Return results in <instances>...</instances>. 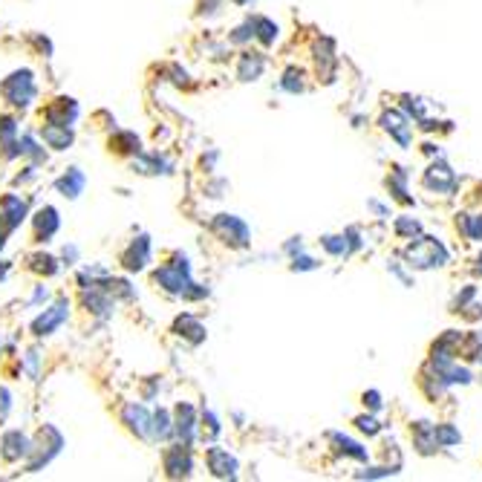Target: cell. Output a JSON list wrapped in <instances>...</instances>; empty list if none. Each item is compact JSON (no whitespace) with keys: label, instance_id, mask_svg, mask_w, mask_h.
Listing matches in <instances>:
<instances>
[{"label":"cell","instance_id":"obj_22","mask_svg":"<svg viewBox=\"0 0 482 482\" xmlns=\"http://www.w3.org/2000/svg\"><path fill=\"white\" fill-rule=\"evenodd\" d=\"M4 457L6 459H18V457H23L26 454V439L20 436V433H9L6 439H4Z\"/></svg>","mask_w":482,"mask_h":482},{"label":"cell","instance_id":"obj_27","mask_svg":"<svg viewBox=\"0 0 482 482\" xmlns=\"http://www.w3.org/2000/svg\"><path fill=\"white\" fill-rule=\"evenodd\" d=\"M55 128H58V125H55ZM55 128H47V130H44V139H47L52 147H67V144H70V130H67V125L61 128V133H58Z\"/></svg>","mask_w":482,"mask_h":482},{"label":"cell","instance_id":"obj_16","mask_svg":"<svg viewBox=\"0 0 482 482\" xmlns=\"http://www.w3.org/2000/svg\"><path fill=\"white\" fill-rule=\"evenodd\" d=\"M58 188H61L67 197H78V194H81V188H84V173H81L78 168L67 171V176H64V179H58Z\"/></svg>","mask_w":482,"mask_h":482},{"label":"cell","instance_id":"obj_25","mask_svg":"<svg viewBox=\"0 0 482 482\" xmlns=\"http://www.w3.org/2000/svg\"><path fill=\"white\" fill-rule=\"evenodd\" d=\"M55 228H58V217H55V211H52V208H44L41 214H38V237H41V234H44V237H49Z\"/></svg>","mask_w":482,"mask_h":482},{"label":"cell","instance_id":"obj_28","mask_svg":"<svg viewBox=\"0 0 482 482\" xmlns=\"http://www.w3.org/2000/svg\"><path fill=\"white\" fill-rule=\"evenodd\" d=\"M312 268H318V260L307 257L304 252H300L297 257H292V272H312Z\"/></svg>","mask_w":482,"mask_h":482},{"label":"cell","instance_id":"obj_3","mask_svg":"<svg viewBox=\"0 0 482 482\" xmlns=\"http://www.w3.org/2000/svg\"><path fill=\"white\" fill-rule=\"evenodd\" d=\"M381 128L390 133V139H396L402 147H410L413 142V125H410V116L402 110H390L381 116Z\"/></svg>","mask_w":482,"mask_h":482},{"label":"cell","instance_id":"obj_29","mask_svg":"<svg viewBox=\"0 0 482 482\" xmlns=\"http://www.w3.org/2000/svg\"><path fill=\"white\" fill-rule=\"evenodd\" d=\"M404 107H407V113H410L413 118H419V122L425 118V101H421V99H410V96H404Z\"/></svg>","mask_w":482,"mask_h":482},{"label":"cell","instance_id":"obj_5","mask_svg":"<svg viewBox=\"0 0 482 482\" xmlns=\"http://www.w3.org/2000/svg\"><path fill=\"white\" fill-rule=\"evenodd\" d=\"M205 462H208V468H211V474L214 476H237V459L228 454V450H223V447H208V454H205Z\"/></svg>","mask_w":482,"mask_h":482},{"label":"cell","instance_id":"obj_4","mask_svg":"<svg viewBox=\"0 0 482 482\" xmlns=\"http://www.w3.org/2000/svg\"><path fill=\"white\" fill-rule=\"evenodd\" d=\"M425 188L439 191V194H454V191H457V173L450 171L445 162L431 165V168L425 171Z\"/></svg>","mask_w":482,"mask_h":482},{"label":"cell","instance_id":"obj_7","mask_svg":"<svg viewBox=\"0 0 482 482\" xmlns=\"http://www.w3.org/2000/svg\"><path fill=\"white\" fill-rule=\"evenodd\" d=\"M165 468H168L171 476H188L191 474V454H188V447L185 445L183 447H171L165 454Z\"/></svg>","mask_w":482,"mask_h":482},{"label":"cell","instance_id":"obj_2","mask_svg":"<svg viewBox=\"0 0 482 482\" xmlns=\"http://www.w3.org/2000/svg\"><path fill=\"white\" fill-rule=\"evenodd\" d=\"M214 231L225 240V243H231L234 249L249 246V225L240 217H234V214H220L214 220Z\"/></svg>","mask_w":482,"mask_h":482},{"label":"cell","instance_id":"obj_11","mask_svg":"<svg viewBox=\"0 0 482 482\" xmlns=\"http://www.w3.org/2000/svg\"><path fill=\"white\" fill-rule=\"evenodd\" d=\"M387 188H390V194H393L399 202H404V205L413 202V197L407 194V173H404V168H396L393 173L387 176Z\"/></svg>","mask_w":482,"mask_h":482},{"label":"cell","instance_id":"obj_30","mask_svg":"<svg viewBox=\"0 0 482 482\" xmlns=\"http://www.w3.org/2000/svg\"><path fill=\"white\" fill-rule=\"evenodd\" d=\"M399 468L402 465H393V468H373V471H364V474H358V479H378V476H393V474H399Z\"/></svg>","mask_w":482,"mask_h":482},{"label":"cell","instance_id":"obj_12","mask_svg":"<svg viewBox=\"0 0 482 482\" xmlns=\"http://www.w3.org/2000/svg\"><path fill=\"white\" fill-rule=\"evenodd\" d=\"M249 23H252L254 38H257L260 44H266V47H268V44H275V41H278V23H275V20H268V18H260V15H257V18H252Z\"/></svg>","mask_w":482,"mask_h":482},{"label":"cell","instance_id":"obj_19","mask_svg":"<svg viewBox=\"0 0 482 482\" xmlns=\"http://www.w3.org/2000/svg\"><path fill=\"white\" fill-rule=\"evenodd\" d=\"M433 433H436V442H439V447H450V445H459L462 442V433L454 428V425H433Z\"/></svg>","mask_w":482,"mask_h":482},{"label":"cell","instance_id":"obj_6","mask_svg":"<svg viewBox=\"0 0 482 482\" xmlns=\"http://www.w3.org/2000/svg\"><path fill=\"white\" fill-rule=\"evenodd\" d=\"M413 445H416V450L421 457H431L433 450L439 447V442H436V433H433V425L431 421H416L413 425Z\"/></svg>","mask_w":482,"mask_h":482},{"label":"cell","instance_id":"obj_37","mask_svg":"<svg viewBox=\"0 0 482 482\" xmlns=\"http://www.w3.org/2000/svg\"><path fill=\"white\" fill-rule=\"evenodd\" d=\"M476 272H479V275H482V254H479V257H476Z\"/></svg>","mask_w":482,"mask_h":482},{"label":"cell","instance_id":"obj_31","mask_svg":"<svg viewBox=\"0 0 482 482\" xmlns=\"http://www.w3.org/2000/svg\"><path fill=\"white\" fill-rule=\"evenodd\" d=\"M361 399H364V407H370V410H381V393H378V390H367V393L361 396Z\"/></svg>","mask_w":482,"mask_h":482},{"label":"cell","instance_id":"obj_34","mask_svg":"<svg viewBox=\"0 0 482 482\" xmlns=\"http://www.w3.org/2000/svg\"><path fill=\"white\" fill-rule=\"evenodd\" d=\"M156 433L159 436H168L171 433V425H168V416L165 413H156Z\"/></svg>","mask_w":482,"mask_h":482},{"label":"cell","instance_id":"obj_9","mask_svg":"<svg viewBox=\"0 0 482 482\" xmlns=\"http://www.w3.org/2000/svg\"><path fill=\"white\" fill-rule=\"evenodd\" d=\"M173 431L179 433V439H183L185 445L194 439L197 419H194V410H191V404H179V410H176V428H173Z\"/></svg>","mask_w":482,"mask_h":482},{"label":"cell","instance_id":"obj_35","mask_svg":"<svg viewBox=\"0 0 482 482\" xmlns=\"http://www.w3.org/2000/svg\"><path fill=\"white\" fill-rule=\"evenodd\" d=\"M6 413H9V393L4 387H0V421L6 419Z\"/></svg>","mask_w":482,"mask_h":482},{"label":"cell","instance_id":"obj_1","mask_svg":"<svg viewBox=\"0 0 482 482\" xmlns=\"http://www.w3.org/2000/svg\"><path fill=\"white\" fill-rule=\"evenodd\" d=\"M404 257L410 268H436V266H445L450 254L436 237H416L404 249Z\"/></svg>","mask_w":482,"mask_h":482},{"label":"cell","instance_id":"obj_8","mask_svg":"<svg viewBox=\"0 0 482 482\" xmlns=\"http://www.w3.org/2000/svg\"><path fill=\"white\" fill-rule=\"evenodd\" d=\"M329 442H333L335 450H338V454H344V457H352V459H358V462H367V459H370V450L361 447L358 442H352V439L344 436V433H329Z\"/></svg>","mask_w":482,"mask_h":482},{"label":"cell","instance_id":"obj_26","mask_svg":"<svg viewBox=\"0 0 482 482\" xmlns=\"http://www.w3.org/2000/svg\"><path fill=\"white\" fill-rule=\"evenodd\" d=\"M352 425H355L361 433H367V436L381 433V425H378V419H376V416H355V419H352Z\"/></svg>","mask_w":482,"mask_h":482},{"label":"cell","instance_id":"obj_15","mask_svg":"<svg viewBox=\"0 0 482 482\" xmlns=\"http://www.w3.org/2000/svg\"><path fill=\"white\" fill-rule=\"evenodd\" d=\"M321 246L333 254V257H344L350 254V243H347V234H326L321 237Z\"/></svg>","mask_w":482,"mask_h":482},{"label":"cell","instance_id":"obj_17","mask_svg":"<svg viewBox=\"0 0 482 482\" xmlns=\"http://www.w3.org/2000/svg\"><path fill=\"white\" fill-rule=\"evenodd\" d=\"M439 373H442V378L447 381V387H450V384H471V381H474L471 370H468V367H459L457 361H454V364H447L445 370H439Z\"/></svg>","mask_w":482,"mask_h":482},{"label":"cell","instance_id":"obj_36","mask_svg":"<svg viewBox=\"0 0 482 482\" xmlns=\"http://www.w3.org/2000/svg\"><path fill=\"white\" fill-rule=\"evenodd\" d=\"M367 205H370V208H373V211H376V214H378V217H384V214H387V208H384V205H381V202H373V199H370V202H367Z\"/></svg>","mask_w":482,"mask_h":482},{"label":"cell","instance_id":"obj_33","mask_svg":"<svg viewBox=\"0 0 482 482\" xmlns=\"http://www.w3.org/2000/svg\"><path fill=\"white\" fill-rule=\"evenodd\" d=\"M300 252H304V243H300V237H292L289 243H286V254H289V257H297Z\"/></svg>","mask_w":482,"mask_h":482},{"label":"cell","instance_id":"obj_14","mask_svg":"<svg viewBox=\"0 0 482 482\" xmlns=\"http://www.w3.org/2000/svg\"><path fill=\"white\" fill-rule=\"evenodd\" d=\"M263 55L260 52H249V55H243V61H240V78L243 81H252V78H257L260 73H263Z\"/></svg>","mask_w":482,"mask_h":482},{"label":"cell","instance_id":"obj_10","mask_svg":"<svg viewBox=\"0 0 482 482\" xmlns=\"http://www.w3.org/2000/svg\"><path fill=\"white\" fill-rule=\"evenodd\" d=\"M67 318V304H58V307H52L47 315H41L38 321H35V335H49L52 329L58 326Z\"/></svg>","mask_w":482,"mask_h":482},{"label":"cell","instance_id":"obj_18","mask_svg":"<svg viewBox=\"0 0 482 482\" xmlns=\"http://www.w3.org/2000/svg\"><path fill=\"white\" fill-rule=\"evenodd\" d=\"M459 355H465L468 361H482V333H471L468 338H462Z\"/></svg>","mask_w":482,"mask_h":482},{"label":"cell","instance_id":"obj_13","mask_svg":"<svg viewBox=\"0 0 482 482\" xmlns=\"http://www.w3.org/2000/svg\"><path fill=\"white\" fill-rule=\"evenodd\" d=\"M457 228L474 243H482V214H459Z\"/></svg>","mask_w":482,"mask_h":482},{"label":"cell","instance_id":"obj_24","mask_svg":"<svg viewBox=\"0 0 482 482\" xmlns=\"http://www.w3.org/2000/svg\"><path fill=\"white\" fill-rule=\"evenodd\" d=\"M280 87L286 89V93H304V73H300V70H286Z\"/></svg>","mask_w":482,"mask_h":482},{"label":"cell","instance_id":"obj_21","mask_svg":"<svg viewBox=\"0 0 482 482\" xmlns=\"http://www.w3.org/2000/svg\"><path fill=\"white\" fill-rule=\"evenodd\" d=\"M176 329H183V333H179V335H188L194 344H199L202 338H205V329L191 318V315H185V318H179L176 321Z\"/></svg>","mask_w":482,"mask_h":482},{"label":"cell","instance_id":"obj_20","mask_svg":"<svg viewBox=\"0 0 482 482\" xmlns=\"http://www.w3.org/2000/svg\"><path fill=\"white\" fill-rule=\"evenodd\" d=\"M147 257H150V243H147V237H139V252H136V246H133L130 254L125 257V266H128V268H142V266L147 263Z\"/></svg>","mask_w":482,"mask_h":482},{"label":"cell","instance_id":"obj_38","mask_svg":"<svg viewBox=\"0 0 482 482\" xmlns=\"http://www.w3.org/2000/svg\"><path fill=\"white\" fill-rule=\"evenodd\" d=\"M234 4H240V6H246V4H252V0H234Z\"/></svg>","mask_w":482,"mask_h":482},{"label":"cell","instance_id":"obj_32","mask_svg":"<svg viewBox=\"0 0 482 482\" xmlns=\"http://www.w3.org/2000/svg\"><path fill=\"white\" fill-rule=\"evenodd\" d=\"M347 243H350V252H358L361 249V231L358 228H347Z\"/></svg>","mask_w":482,"mask_h":482},{"label":"cell","instance_id":"obj_23","mask_svg":"<svg viewBox=\"0 0 482 482\" xmlns=\"http://www.w3.org/2000/svg\"><path fill=\"white\" fill-rule=\"evenodd\" d=\"M396 234H399V237L413 240V237H419V234H421V223H419V220H413V217H399V220H396Z\"/></svg>","mask_w":482,"mask_h":482}]
</instances>
